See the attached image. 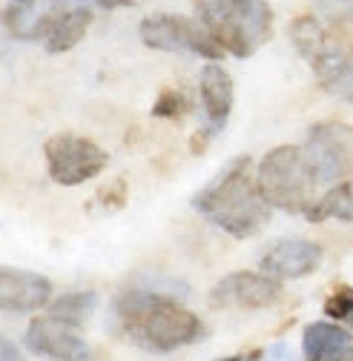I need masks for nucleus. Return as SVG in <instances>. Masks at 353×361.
I'll return each instance as SVG.
<instances>
[{"label": "nucleus", "instance_id": "7", "mask_svg": "<svg viewBox=\"0 0 353 361\" xmlns=\"http://www.w3.org/2000/svg\"><path fill=\"white\" fill-rule=\"evenodd\" d=\"M43 155H47L49 178L61 187H80L86 180L98 178L109 164L107 149H101L95 141L83 138V135L69 132L55 135L43 144Z\"/></svg>", "mask_w": 353, "mask_h": 361}, {"label": "nucleus", "instance_id": "24", "mask_svg": "<svg viewBox=\"0 0 353 361\" xmlns=\"http://www.w3.org/2000/svg\"><path fill=\"white\" fill-rule=\"evenodd\" d=\"M95 4H101L104 9H121V6H132L136 0H95Z\"/></svg>", "mask_w": 353, "mask_h": 361}, {"label": "nucleus", "instance_id": "25", "mask_svg": "<svg viewBox=\"0 0 353 361\" xmlns=\"http://www.w3.org/2000/svg\"><path fill=\"white\" fill-rule=\"evenodd\" d=\"M336 361H353V344H347V347L336 355Z\"/></svg>", "mask_w": 353, "mask_h": 361}, {"label": "nucleus", "instance_id": "11", "mask_svg": "<svg viewBox=\"0 0 353 361\" xmlns=\"http://www.w3.org/2000/svg\"><path fill=\"white\" fill-rule=\"evenodd\" d=\"M52 281L29 269L0 267V310L4 312H35L49 307Z\"/></svg>", "mask_w": 353, "mask_h": 361}, {"label": "nucleus", "instance_id": "26", "mask_svg": "<svg viewBox=\"0 0 353 361\" xmlns=\"http://www.w3.org/2000/svg\"><path fill=\"white\" fill-rule=\"evenodd\" d=\"M250 358H253V355H250ZM250 358H247V355H230V358H222V361H250Z\"/></svg>", "mask_w": 353, "mask_h": 361}, {"label": "nucleus", "instance_id": "6", "mask_svg": "<svg viewBox=\"0 0 353 361\" xmlns=\"http://www.w3.org/2000/svg\"><path fill=\"white\" fill-rule=\"evenodd\" d=\"M304 158L319 187H333L353 172V126L342 121H322L307 129Z\"/></svg>", "mask_w": 353, "mask_h": 361}, {"label": "nucleus", "instance_id": "3", "mask_svg": "<svg viewBox=\"0 0 353 361\" xmlns=\"http://www.w3.org/2000/svg\"><path fill=\"white\" fill-rule=\"evenodd\" d=\"M201 26L233 58H250L273 35V9L268 0H196Z\"/></svg>", "mask_w": 353, "mask_h": 361}, {"label": "nucleus", "instance_id": "22", "mask_svg": "<svg viewBox=\"0 0 353 361\" xmlns=\"http://www.w3.org/2000/svg\"><path fill=\"white\" fill-rule=\"evenodd\" d=\"M319 6L333 18V23L336 20H342V18H347L350 12H353V0H319Z\"/></svg>", "mask_w": 353, "mask_h": 361}, {"label": "nucleus", "instance_id": "13", "mask_svg": "<svg viewBox=\"0 0 353 361\" xmlns=\"http://www.w3.org/2000/svg\"><path fill=\"white\" fill-rule=\"evenodd\" d=\"M64 9L66 0H15L6 9V29L18 40H43Z\"/></svg>", "mask_w": 353, "mask_h": 361}, {"label": "nucleus", "instance_id": "14", "mask_svg": "<svg viewBox=\"0 0 353 361\" xmlns=\"http://www.w3.org/2000/svg\"><path fill=\"white\" fill-rule=\"evenodd\" d=\"M92 26V9L86 6H66L49 26V32L43 35V49L49 55H61L75 49L78 43L86 37Z\"/></svg>", "mask_w": 353, "mask_h": 361}, {"label": "nucleus", "instance_id": "9", "mask_svg": "<svg viewBox=\"0 0 353 361\" xmlns=\"http://www.w3.org/2000/svg\"><path fill=\"white\" fill-rule=\"evenodd\" d=\"M23 344L47 361H90V344L78 333V327L58 322L52 315L32 319Z\"/></svg>", "mask_w": 353, "mask_h": 361}, {"label": "nucleus", "instance_id": "2", "mask_svg": "<svg viewBox=\"0 0 353 361\" xmlns=\"http://www.w3.org/2000/svg\"><path fill=\"white\" fill-rule=\"evenodd\" d=\"M250 164L253 161L247 155L230 161L193 198V209L207 215L218 230H225L233 238H253L268 227L273 212V207L264 201L256 184Z\"/></svg>", "mask_w": 353, "mask_h": 361}, {"label": "nucleus", "instance_id": "21", "mask_svg": "<svg viewBox=\"0 0 353 361\" xmlns=\"http://www.w3.org/2000/svg\"><path fill=\"white\" fill-rule=\"evenodd\" d=\"M330 95H339L342 101H347V104H353V52L347 55V63H345V69L339 72V78L330 83V89H328Z\"/></svg>", "mask_w": 353, "mask_h": 361}, {"label": "nucleus", "instance_id": "8", "mask_svg": "<svg viewBox=\"0 0 353 361\" xmlns=\"http://www.w3.org/2000/svg\"><path fill=\"white\" fill-rule=\"evenodd\" d=\"M282 298V281L264 273H230L210 290V304L215 310H261Z\"/></svg>", "mask_w": 353, "mask_h": 361}, {"label": "nucleus", "instance_id": "15", "mask_svg": "<svg viewBox=\"0 0 353 361\" xmlns=\"http://www.w3.org/2000/svg\"><path fill=\"white\" fill-rule=\"evenodd\" d=\"M353 344L350 333L333 322H313L307 324L301 336V355L304 361H336V355Z\"/></svg>", "mask_w": 353, "mask_h": 361}, {"label": "nucleus", "instance_id": "19", "mask_svg": "<svg viewBox=\"0 0 353 361\" xmlns=\"http://www.w3.org/2000/svg\"><path fill=\"white\" fill-rule=\"evenodd\" d=\"M190 112V101L184 92H175V89H167V92L158 95L155 106H152V115L155 118H172V121H179Z\"/></svg>", "mask_w": 353, "mask_h": 361}, {"label": "nucleus", "instance_id": "27", "mask_svg": "<svg viewBox=\"0 0 353 361\" xmlns=\"http://www.w3.org/2000/svg\"><path fill=\"white\" fill-rule=\"evenodd\" d=\"M345 324H347V327H350V330H353V315H350V319H347V322H345Z\"/></svg>", "mask_w": 353, "mask_h": 361}, {"label": "nucleus", "instance_id": "10", "mask_svg": "<svg viewBox=\"0 0 353 361\" xmlns=\"http://www.w3.org/2000/svg\"><path fill=\"white\" fill-rule=\"evenodd\" d=\"M322 258H325V250L316 241L279 238L261 252L258 269L276 281H293V279H304V276L316 273Z\"/></svg>", "mask_w": 353, "mask_h": 361}, {"label": "nucleus", "instance_id": "1", "mask_svg": "<svg viewBox=\"0 0 353 361\" xmlns=\"http://www.w3.org/2000/svg\"><path fill=\"white\" fill-rule=\"evenodd\" d=\"M112 310L124 333L136 344L155 353L187 347L204 336V324L193 310L155 290H124L115 295Z\"/></svg>", "mask_w": 353, "mask_h": 361}, {"label": "nucleus", "instance_id": "4", "mask_svg": "<svg viewBox=\"0 0 353 361\" xmlns=\"http://www.w3.org/2000/svg\"><path fill=\"white\" fill-rule=\"evenodd\" d=\"M256 184L273 209H285V212H307L316 198L313 190L319 187L313 169L304 158L301 147L285 144V147H273L264 155L256 166Z\"/></svg>", "mask_w": 353, "mask_h": 361}, {"label": "nucleus", "instance_id": "23", "mask_svg": "<svg viewBox=\"0 0 353 361\" xmlns=\"http://www.w3.org/2000/svg\"><path fill=\"white\" fill-rule=\"evenodd\" d=\"M0 361H26V358H23V353L12 341L0 338Z\"/></svg>", "mask_w": 353, "mask_h": 361}, {"label": "nucleus", "instance_id": "17", "mask_svg": "<svg viewBox=\"0 0 353 361\" xmlns=\"http://www.w3.org/2000/svg\"><path fill=\"white\" fill-rule=\"evenodd\" d=\"M307 221H328V218H336V221H345L350 224L353 221V180H342V184H333L322 198H316L304 212Z\"/></svg>", "mask_w": 353, "mask_h": 361}, {"label": "nucleus", "instance_id": "16", "mask_svg": "<svg viewBox=\"0 0 353 361\" xmlns=\"http://www.w3.org/2000/svg\"><path fill=\"white\" fill-rule=\"evenodd\" d=\"M290 40L307 63H316L333 47V37L328 35L325 23L313 15H299L290 20Z\"/></svg>", "mask_w": 353, "mask_h": 361}, {"label": "nucleus", "instance_id": "20", "mask_svg": "<svg viewBox=\"0 0 353 361\" xmlns=\"http://www.w3.org/2000/svg\"><path fill=\"white\" fill-rule=\"evenodd\" d=\"M325 312L333 322H347L353 315V287H339L328 301H325Z\"/></svg>", "mask_w": 353, "mask_h": 361}, {"label": "nucleus", "instance_id": "12", "mask_svg": "<svg viewBox=\"0 0 353 361\" xmlns=\"http://www.w3.org/2000/svg\"><path fill=\"white\" fill-rule=\"evenodd\" d=\"M198 92H201V106L207 115V135L222 132L230 121L233 112V78L230 72L222 66V61H210L201 69V80H198Z\"/></svg>", "mask_w": 353, "mask_h": 361}, {"label": "nucleus", "instance_id": "18", "mask_svg": "<svg viewBox=\"0 0 353 361\" xmlns=\"http://www.w3.org/2000/svg\"><path fill=\"white\" fill-rule=\"evenodd\" d=\"M95 307H98V295L92 290H80V293H66L49 301V315L72 327H80L95 312Z\"/></svg>", "mask_w": 353, "mask_h": 361}, {"label": "nucleus", "instance_id": "5", "mask_svg": "<svg viewBox=\"0 0 353 361\" xmlns=\"http://www.w3.org/2000/svg\"><path fill=\"white\" fill-rule=\"evenodd\" d=\"M141 43L155 52H184L210 61H222L227 52L218 47V40L201 26V20L187 18V15H172V12H158L141 20L138 26Z\"/></svg>", "mask_w": 353, "mask_h": 361}]
</instances>
